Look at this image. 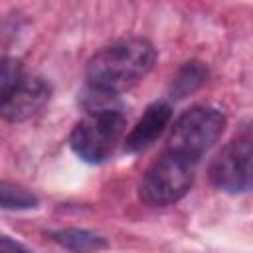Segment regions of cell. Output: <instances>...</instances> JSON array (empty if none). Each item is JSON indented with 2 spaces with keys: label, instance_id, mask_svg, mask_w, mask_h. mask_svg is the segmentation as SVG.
I'll use <instances>...</instances> for the list:
<instances>
[{
  "label": "cell",
  "instance_id": "obj_3",
  "mask_svg": "<svg viewBox=\"0 0 253 253\" xmlns=\"http://www.w3.org/2000/svg\"><path fill=\"white\" fill-rule=\"evenodd\" d=\"M126 119L117 107L89 109L87 115L75 125L69 136V146L81 160L89 164L105 162L117 148Z\"/></svg>",
  "mask_w": 253,
  "mask_h": 253
},
{
  "label": "cell",
  "instance_id": "obj_6",
  "mask_svg": "<svg viewBox=\"0 0 253 253\" xmlns=\"http://www.w3.org/2000/svg\"><path fill=\"white\" fill-rule=\"evenodd\" d=\"M49 85L42 77L24 75L16 87L2 97V115L10 123H24L36 117L49 101Z\"/></svg>",
  "mask_w": 253,
  "mask_h": 253
},
{
  "label": "cell",
  "instance_id": "obj_10",
  "mask_svg": "<svg viewBox=\"0 0 253 253\" xmlns=\"http://www.w3.org/2000/svg\"><path fill=\"white\" fill-rule=\"evenodd\" d=\"M0 204H2L4 210H28V208L38 206V198L22 186L2 182V186H0Z\"/></svg>",
  "mask_w": 253,
  "mask_h": 253
},
{
  "label": "cell",
  "instance_id": "obj_1",
  "mask_svg": "<svg viewBox=\"0 0 253 253\" xmlns=\"http://www.w3.org/2000/svg\"><path fill=\"white\" fill-rule=\"evenodd\" d=\"M154 61L156 49L144 38L111 42L87 61V89L105 97H117L146 77Z\"/></svg>",
  "mask_w": 253,
  "mask_h": 253
},
{
  "label": "cell",
  "instance_id": "obj_4",
  "mask_svg": "<svg viewBox=\"0 0 253 253\" xmlns=\"http://www.w3.org/2000/svg\"><path fill=\"white\" fill-rule=\"evenodd\" d=\"M223 128L225 117L221 111L206 105H196L176 119L168 136L166 150L198 162L219 140Z\"/></svg>",
  "mask_w": 253,
  "mask_h": 253
},
{
  "label": "cell",
  "instance_id": "obj_11",
  "mask_svg": "<svg viewBox=\"0 0 253 253\" xmlns=\"http://www.w3.org/2000/svg\"><path fill=\"white\" fill-rule=\"evenodd\" d=\"M24 77L22 73V65L18 59H12V57H4V63H2V77H0V83H2V97L6 93H10L16 83Z\"/></svg>",
  "mask_w": 253,
  "mask_h": 253
},
{
  "label": "cell",
  "instance_id": "obj_8",
  "mask_svg": "<svg viewBox=\"0 0 253 253\" xmlns=\"http://www.w3.org/2000/svg\"><path fill=\"white\" fill-rule=\"evenodd\" d=\"M49 237L69 249V251H75V253H93V251H99V249H105L107 247V239L95 231H89V229H77V227H65V229H57V231H51Z\"/></svg>",
  "mask_w": 253,
  "mask_h": 253
},
{
  "label": "cell",
  "instance_id": "obj_12",
  "mask_svg": "<svg viewBox=\"0 0 253 253\" xmlns=\"http://www.w3.org/2000/svg\"><path fill=\"white\" fill-rule=\"evenodd\" d=\"M2 253H32V251H28L24 245H20L18 241H14L8 235H4L2 237Z\"/></svg>",
  "mask_w": 253,
  "mask_h": 253
},
{
  "label": "cell",
  "instance_id": "obj_9",
  "mask_svg": "<svg viewBox=\"0 0 253 253\" xmlns=\"http://www.w3.org/2000/svg\"><path fill=\"white\" fill-rule=\"evenodd\" d=\"M206 79H208V67L202 61H196V59L186 61L174 75L170 93L174 99H182V97L194 93L198 87H202L206 83Z\"/></svg>",
  "mask_w": 253,
  "mask_h": 253
},
{
  "label": "cell",
  "instance_id": "obj_7",
  "mask_svg": "<svg viewBox=\"0 0 253 253\" xmlns=\"http://www.w3.org/2000/svg\"><path fill=\"white\" fill-rule=\"evenodd\" d=\"M172 119V107L164 101H156L148 105L142 113V117L136 121V125L130 128V132L125 138V150L126 152H140L156 142V138L166 130L168 123Z\"/></svg>",
  "mask_w": 253,
  "mask_h": 253
},
{
  "label": "cell",
  "instance_id": "obj_2",
  "mask_svg": "<svg viewBox=\"0 0 253 253\" xmlns=\"http://www.w3.org/2000/svg\"><path fill=\"white\" fill-rule=\"evenodd\" d=\"M196 164L198 162L182 154L164 150L160 158H156L140 178V202L150 208H164L180 202L192 188Z\"/></svg>",
  "mask_w": 253,
  "mask_h": 253
},
{
  "label": "cell",
  "instance_id": "obj_5",
  "mask_svg": "<svg viewBox=\"0 0 253 253\" xmlns=\"http://www.w3.org/2000/svg\"><path fill=\"white\" fill-rule=\"evenodd\" d=\"M210 180L229 194L253 192V136H237L210 164Z\"/></svg>",
  "mask_w": 253,
  "mask_h": 253
}]
</instances>
